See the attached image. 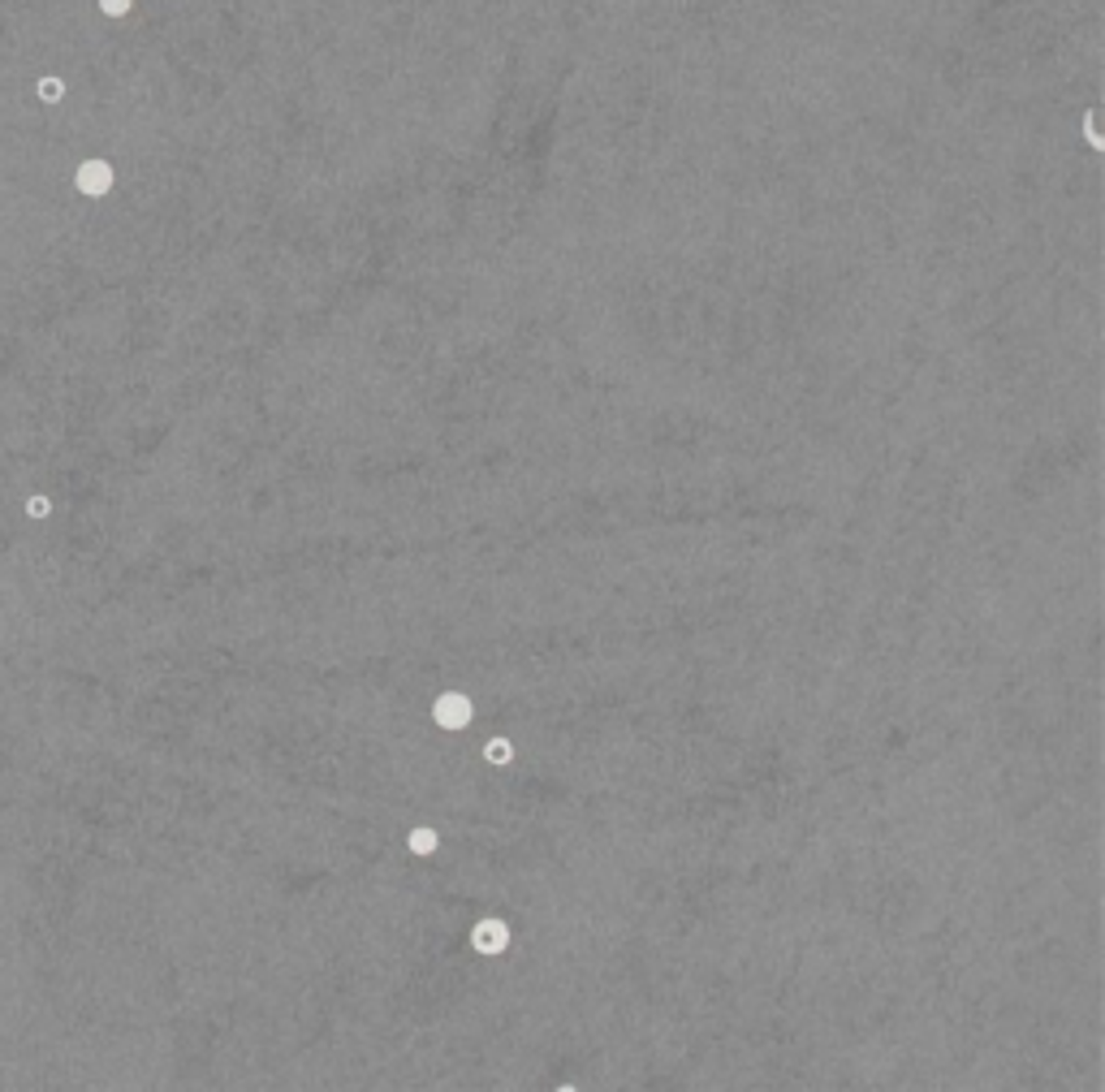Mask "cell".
Instances as JSON below:
<instances>
[{
    "instance_id": "obj_1",
    "label": "cell",
    "mask_w": 1105,
    "mask_h": 1092,
    "mask_svg": "<svg viewBox=\"0 0 1105 1092\" xmlns=\"http://www.w3.org/2000/svg\"><path fill=\"white\" fill-rule=\"evenodd\" d=\"M432 721H436V730H445V734H462V730H471V721H476V700L462 696V691H445V696L432 700Z\"/></svg>"
},
{
    "instance_id": "obj_2",
    "label": "cell",
    "mask_w": 1105,
    "mask_h": 1092,
    "mask_svg": "<svg viewBox=\"0 0 1105 1092\" xmlns=\"http://www.w3.org/2000/svg\"><path fill=\"white\" fill-rule=\"evenodd\" d=\"M467 941H471V950H476V955L497 959V955H506V950H509V941H514V929H509L501 915H484V920L471 924Z\"/></svg>"
},
{
    "instance_id": "obj_3",
    "label": "cell",
    "mask_w": 1105,
    "mask_h": 1092,
    "mask_svg": "<svg viewBox=\"0 0 1105 1092\" xmlns=\"http://www.w3.org/2000/svg\"><path fill=\"white\" fill-rule=\"evenodd\" d=\"M117 173L108 160H100V156H91V160L78 164V173H73V187H78V194H87V199H104L108 190H113Z\"/></svg>"
},
{
    "instance_id": "obj_4",
    "label": "cell",
    "mask_w": 1105,
    "mask_h": 1092,
    "mask_svg": "<svg viewBox=\"0 0 1105 1092\" xmlns=\"http://www.w3.org/2000/svg\"><path fill=\"white\" fill-rule=\"evenodd\" d=\"M406 850H411L415 859H432L436 850H441V834H436L432 825H415L411 834H406Z\"/></svg>"
},
{
    "instance_id": "obj_5",
    "label": "cell",
    "mask_w": 1105,
    "mask_h": 1092,
    "mask_svg": "<svg viewBox=\"0 0 1105 1092\" xmlns=\"http://www.w3.org/2000/svg\"><path fill=\"white\" fill-rule=\"evenodd\" d=\"M514 761H518V747L509 743L506 734H492L484 743V764H488V769H509Z\"/></svg>"
},
{
    "instance_id": "obj_6",
    "label": "cell",
    "mask_w": 1105,
    "mask_h": 1092,
    "mask_svg": "<svg viewBox=\"0 0 1105 1092\" xmlns=\"http://www.w3.org/2000/svg\"><path fill=\"white\" fill-rule=\"evenodd\" d=\"M61 96H65V82H61V78H52V73H48V78H40V100H44V104H57Z\"/></svg>"
},
{
    "instance_id": "obj_7",
    "label": "cell",
    "mask_w": 1105,
    "mask_h": 1092,
    "mask_svg": "<svg viewBox=\"0 0 1105 1092\" xmlns=\"http://www.w3.org/2000/svg\"><path fill=\"white\" fill-rule=\"evenodd\" d=\"M48 514H52V497L35 493L31 502H26V518H48Z\"/></svg>"
},
{
    "instance_id": "obj_8",
    "label": "cell",
    "mask_w": 1105,
    "mask_h": 1092,
    "mask_svg": "<svg viewBox=\"0 0 1105 1092\" xmlns=\"http://www.w3.org/2000/svg\"><path fill=\"white\" fill-rule=\"evenodd\" d=\"M130 5H134V0H100V14H104V17H126Z\"/></svg>"
}]
</instances>
